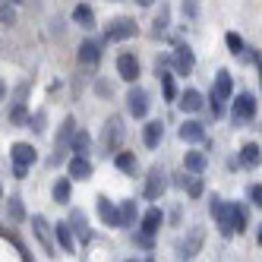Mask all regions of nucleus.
Instances as JSON below:
<instances>
[{
	"label": "nucleus",
	"mask_w": 262,
	"mask_h": 262,
	"mask_svg": "<svg viewBox=\"0 0 262 262\" xmlns=\"http://www.w3.org/2000/svg\"><path fill=\"white\" fill-rule=\"evenodd\" d=\"M209 212H212V218H215V224H218L221 237H234V234H237V231H234V218H231V202H224L221 196H212Z\"/></svg>",
	"instance_id": "1"
},
{
	"label": "nucleus",
	"mask_w": 262,
	"mask_h": 262,
	"mask_svg": "<svg viewBox=\"0 0 262 262\" xmlns=\"http://www.w3.org/2000/svg\"><path fill=\"white\" fill-rule=\"evenodd\" d=\"M133 35H136V19H129V16H117V19L107 23L104 38L107 41H126V38H133Z\"/></svg>",
	"instance_id": "2"
},
{
	"label": "nucleus",
	"mask_w": 262,
	"mask_h": 262,
	"mask_svg": "<svg viewBox=\"0 0 262 262\" xmlns=\"http://www.w3.org/2000/svg\"><path fill=\"white\" fill-rule=\"evenodd\" d=\"M73 136H76V120L73 117H63V123H60V133H57V139H54V148H57V155L51 158V164H57L67 152H70V142H73Z\"/></svg>",
	"instance_id": "3"
},
{
	"label": "nucleus",
	"mask_w": 262,
	"mask_h": 262,
	"mask_svg": "<svg viewBox=\"0 0 262 262\" xmlns=\"http://www.w3.org/2000/svg\"><path fill=\"white\" fill-rule=\"evenodd\" d=\"M148 107H152V101H148V92L139 89V85H133V89H129V95H126V111H129L136 120H142V117L148 114Z\"/></svg>",
	"instance_id": "4"
},
{
	"label": "nucleus",
	"mask_w": 262,
	"mask_h": 262,
	"mask_svg": "<svg viewBox=\"0 0 262 262\" xmlns=\"http://www.w3.org/2000/svg\"><path fill=\"white\" fill-rule=\"evenodd\" d=\"M101 142H104V152H117V148H120V142H123V120L120 117H111L104 123Z\"/></svg>",
	"instance_id": "5"
},
{
	"label": "nucleus",
	"mask_w": 262,
	"mask_h": 262,
	"mask_svg": "<svg viewBox=\"0 0 262 262\" xmlns=\"http://www.w3.org/2000/svg\"><path fill=\"white\" fill-rule=\"evenodd\" d=\"M167 190V174H164V167H152L145 177V186H142V193L145 199H161V193Z\"/></svg>",
	"instance_id": "6"
},
{
	"label": "nucleus",
	"mask_w": 262,
	"mask_h": 262,
	"mask_svg": "<svg viewBox=\"0 0 262 262\" xmlns=\"http://www.w3.org/2000/svg\"><path fill=\"white\" fill-rule=\"evenodd\" d=\"M171 63L177 70V76H190L193 67H196V54L190 51V45H180L174 54H171Z\"/></svg>",
	"instance_id": "7"
},
{
	"label": "nucleus",
	"mask_w": 262,
	"mask_h": 262,
	"mask_svg": "<svg viewBox=\"0 0 262 262\" xmlns=\"http://www.w3.org/2000/svg\"><path fill=\"white\" fill-rule=\"evenodd\" d=\"M117 73H120L123 82H136V76H139V60H136V54L123 51L120 57H117Z\"/></svg>",
	"instance_id": "8"
},
{
	"label": "nucleus",
	"mask_w": 262,
	"mask_h": 262,
	"mask_svg": "<svg viewBox=\"0 0 262 262\" xmlns=\"http://www.w3.org/2000/svg\"><path fill=\"white\" fill-rule=\"evenodd\" d=\"M70 228H73V237H79L82 243H92V228H89V218H85V212H79V209H73L70 212Z\"/></svg>",
	"instance_id": "9"
},
{
	"label": "nucleus",
	"mask_w": 262,
	"mask_h": 262,
	"mask_svg": "<svg viewBox=\"0 0 262 262\" xmlns=\"http://www.w3.org/2000/svg\"><path fill=\"white\" fill-rule=\"evenodd\" d=\"M253 117H256V98L250 92H243V95H237V101H234V123L237 120H253Z\"/></svg>",
	"instance_id": "10"
},
{
	"label": "nucleus",
	"mask_w": 262,
	"mask_h": 262,
	"mask_svg": "<svg viewBox=\"0 0 262 262\" xmlns=\"http://www.w3.org/2000/svg\"><path fill=\"white\" fill-rule=\"evenodd\" d=\"M32 231H35V237H38V243L45 247V253L48 256H54V240H51V224L45 221V215H35L32 218Z\"/></svg>",
	"instance_id": "11"
},
{
	"label": "nucleus",
	"mask_w": 262,
	"mask_h": 262,
	"mask_svg": "<svg viewBox=\"0 0 262 262\" xmlns=\"http://www.w3.org/2000/svg\"><path fill=\"white\" fill-rule=\"evenodd\" d=\"M98 215H101V221L107 224V228H123L120 224V209L107 196H98Z\"/></svg>",
	"instance_id": "12"
},
{
	"label": "nucleus",
	"mask_w": 262,
	"mask_h": 262,
	"mask_svg": "<svg viewBox=\"0 0 262 262\" xmlns=\"http://www.w3.org/2000/svg\"><path fill=\"white\" fill-rule=\"evenodd\" d=\"M98 60H101V41L85 38V41L79 45V63H82V67H95Z\"/></svg>",
	"instance_id": "13"
},
{
	"label": "nucleus",
	"mask_w": 262,
	"mask_h": 262,
	"mask_svg": "<svg viewBox=\"0 0 262 262\" xmlns=\"http://www.w3.org/2000/svg\"><path fill=\"white\" fill-rule=\"evenodd\" d=\"M10 158H13V164H23V167H29V164H35V145H29V142H16L13 148H10Z\"/></svg>",
	"instance_id": "14"
},
{
	"label": "nucleus",
	"mask_w": 262,
	"mask_h": 262,
	"mask_svg": "<svg viewBox=\"0 0 262 262\" xmlns=\"http://www.w3.org/2000/svg\"><path fill=\"white\" fill-rule=\"evenodd\" d=\"M231 92H234L231 73H228V70H218V76H215V85H212V95H215L218 101H228V98H231Z\"/></svg>",
	"instance_id": "15"
},
{
	"label": "nucleus",
	"mask_w": 262,
	"mask_h": 262,
	"mask_svg": "<svg viewBox=\"0 0 262 262\" xmlns=\"http://www.w3.org/2000/svg\"><path fill=\"white\" fill-rule=\"evenodd\" d=\"M161 136H164L161 120H148V123L142 126V142H145V148H158V145H161Z\"/></svg>",
	"instance_id": "16"
},
{
	"label": "nucleus",
	"mask_w": 262,
	"mask_h": 262,
	"mask_svg": "<svg viewBox=\"0 0 262 262\" xmlns=\"http://www.w3.org/2000/svg\"><path fill=\"white\" fill-rule=\"evenodd\" d=\"M177 104L186 111V114H196V111H202V104H205V98H202V92H196V89H186L183 95L177 98Z\"/></svg>",
	"instance_id": "17"
},
{
	"label": "nucleus",
	"mask_w": 262,
	"mask_h": 262,
	"mask_svg": "<svg viewBox=\"0 0 262 262\" xmlns=\"http://www.w3.org/2000/svg\"><path fill=\"white\" fill-rule=\"evenodd\" d=\"M180 139H183V142H205V126H202L199 120H183Z\"/></svg>",
	"instance_id": "18"
},
{
	"label": "nucleus",
	"mask_w": 262,
	"mask_h": 262,
	"mask_svg": "<svg viewBox=\"0 0 262 262\" xmlns=\"http://www.w3.org/2000/svg\"><path fill=\"white\" fill-rule=\"evenodd\" d=\"M73 23L82 26L85 32L95 29V10H92L89 4H76V7H73Z\"/></svg>",
	"instance_id": "19"
},
{
	"label": "nucleus",
	"mask_w": 262,
	"mask_h": 262,
	"mask_svg": "<svg viewBox=\"0 0 262 262\" xmlns=\"http://www.w3.org/2000/svg\"><path fill=\"white\" fill-rule=\"evenodd\" d=\"M54 237H57V243H60L63 253H73V247H76V237H73V228H70L67 221L54 224Z\"/></svg>",
	"instance_id": "20"
},
{
	"label": "nucleus",
	"mask_w": 262,
	"mask_h": 262,
	"mask_svg": "<svg viewBox=\"0 0 262 262\" xmlns=\"http://www.w3.org/2000/svg\"><path fill=\"white\" fill-rule=\"evenodd\" d=\"M161 221H164V215H161V209H148L145 215H142V221H139V228H142V234H158V228H161Z\"/></svg>",
	"instance_id": "21"
},
{
	"label": "nucleus",
	"mask_w": 262,
	"mask_h": 262,
	"mask_svg": "<svg viewBox=\"0 0 262 262\" xmlns=\"http://www.w3.org/2000/svg\"><path fill=\"white\" fill-rule=\"evenodd\" d=\"M89 177H92V161L73 155V161H70V180H89Z\"/></svg>",
	"instance_id": "22"
},
{
	"label": "nucleus",
	"mask_w": 262,
	"mask_h": 262,
	"mask_svg": "<svg viewBox=\"0 0 262 262\" xmlns=\"http://www.w3.org/2000/svg\"><path fill=\"white\" fill-rule=\"evenodd\" d=\"M199 247H202V228H193V231H190V237L180 243V256H183V259H190V256H196V253H199Z\"/></svg>",
	"instance_id": "23"
},
{
	"label": "nucleus",
	"mask_w": 262,
	"mask_h": 262,
	"mask_svg": "<svg viewBox=\"0 0 262 262\" xmlns=\"http://www.w3.org/2000/svg\"><path fill=\"white\" fill-rule=\"evenodd\" d=\"M89 148H92V136L85 133V129H76V136H73V142H70V152L79 155V158H89Z\"/></svg>",
	"instance_id": "24"
},
{
	"label": "nucleus",
	"mask_w": 262,
	"mask_h": 262,
	"mask_svg": "<svg viewBox=\"0 0 262 262\" xmlns=\"http://www.w3.org/2000/svg\"><path fill=\"white\" fill-rule=\"evenodd\" d=\"M259 161H262V148L256 142H247L240 148V164L243 167H259Z\"/></svg>",
	"instance_id": "25"
},
{
	"label": "nucleus",
	"mask_w": 262,
	"mask_h": 262,
	"mask_svg": "<svg viewBox=\"0 0 262 262\" xmlns=\"http://www.w3.org/2000/svg\"><path fill=\"white\" fill-rule=\"evenodd\" d=\"M205 164H209L205 152H186V155H183V167H186L190 174H202V171H205Z\"/></svg>",
	"instance_id": "26"
},
{
	"label": "nucleus",
	"mask_w": 262,
	"mask_h": 262,
	"mask_svg": "<svg viewBox=\"0 0 262 262\" xmlns=\"http://www.w3.org/2000/svg\"><path fill=\"white\" fill-rule=\"evenodd\" d=\"M70 196H73V180H70V177H60L57 183H54V202L67 205V202H70Z\"/></svg>",
	"instance_id": "27"
},
{
	"label": "nucleus",
	"mask_w": 262,
	"mask_h": 262,
	"mask_svg": "<svg viewBox=\"0 0 262 262\" xmlns=\"http://www.w3.org/2000/svg\"><path fill=\"white\" fill-rule=\"evenodd\" d=\"M114 164L120 167L123 174H136V167H139V161H136L133 152H117V155H114Z\"/></svg>",
	"instance_id": "28"
},
{
	"label": "nucleus",
	"mask_w": 262,
	"mask_h": 262,
	"mask_svg": "<svg viewBox=\"0 0 262 262\" xmlns=\"http://www.w3.org/2000/svg\"><path fill=\"white\" fill-rule=\"evenodd\" d=\"M136 218H139V212H136V202H133V199L120 202V224H123V228H133V224H136Z\"/></svg>",
	"instance_id": "29"
},
{
	"label": "nucleus",
	"mask_w": 262,
	"mask_h": 262,
	"mask_svg": "<svg viewBox=\"0 0 262 262\" xmlns=\"http://www.w3.org/2000/svg\"><path fill=\"white\" fill-rule=\"evenodd\" d=\"M158 79H161V89H164V98L167 101H177V85H174V76L167 70H158Z\"/></svg>",
	"instance_id": "30"
},
{
	"label": "nucleus",
	"mask_w": 262,
	"mask_h": 262,
	"mask_svg": "<svg viewBox=\"0 0 262 262\" xmlns=\"http://www.w3.org/2000/svg\"><path fill=\"white\" fill-rule=\"evenodd\" d=\"M231 218H234V231L237 234L247 231V209H243L240 202H231Z\"/></svg>",
	"instance_id": "31"
},
{
	"label": "nucleus",
	"mask_w": 262,
	"mask_h": 262,
	"mask_svg": "<svg viewBox=\"0 0 262 262\" xmlns=\"http://www.w3.org/2000/svg\"><path fill=\"white\" fill-rule=\"evenodd\" d=\"M155 29H152V35H155V38H161V35L167 32V26H171V10H167V7H161V13L155 16V23H152Z\"/></svg>",
	"instance_id": "32"
},
{
	"label": "nucleus",
	"mask_w": 262,
	"mask_h": 262,
	"mask_svg": "<svg viewBox=\"0 0 262 262\" xmlns=\"http://www.w3.org/2000/svg\"><path fill=\"white\" fill-rule=\"evenodd\" d=\"M7 215L19 224V221H26V209H23V199L19 196H10V202H7Z\"/></svg>",
	"instance_id": "33"
},
{
	"label": "nucleus",
	"mask_w": 262,
	"mask_h": 262,
	"mask_svg": "<svg viewBox=\"0 0 262 262\" xmlns=\"http://www.w3.org/2000/svg\"><path fill=\"white\" fill-rule=\"evenodd\" d=\"M183 190H186V196L199 199L202 190H205V186H202V177H199V174H186V186H183Z\"/></svg>",
	"instance_id": "34"
},
{
	"label": "nucleus",
	"mask_w": 262,
	"mask_h": 262,
	"mask_svg": "<svg viewBox=\"0 0 262 262\" xmlns=\"http://www.w3.org/2000/svg\"><path fill=\"white\" fill-rule=\"evenodd\" d=\"M16 23V4L0 0V26H13Z\"/></svg>",
	"instance_id": "35"
},
{
	"label": "nucleus",
	"mask_w": 262,
	"mask_h": 262,
	"mask_svg": "<svg viewBox=\"0 0 262 262\" xmlns=\"http://www.w3.org/2000/svg\"><path fill=\"white\" fill-rule=\"evenodd\" d=\"M10 123H29V114H26V104L23 101H16L10 107Z\"/></svg>",
	"instance_id": "36"
},
{
	"label": "nucleus",
	"mask_w": 262,
	"mask_h": 262,
	"mask_svg": "<svg viewBox=\"0 0 262 262\" xmlns=\"http://www.w3.org/2000/svg\"><path fill=\"white\" fill-rule=\"evenodd\" d=\"M224 41H228L231 54H243V38H240L237 32H228V35H224Z\"/></svg>",
	"instance_id": "37"
},
{
	"label": "nucleus",
	"mask_w": 262,
	"mask_h": 262,
	"mask_svg": "<svg viewBox=\"0 0 262 262\" xmlns=\"http://www.w3.org/2000/svg\"><path fill=\"white\" fill-rule=\"evenodd\" d=\"M29 129H35V133H41V129H45V111H38V114L29 117Z\"/></svg>",
	"instance_id": "38"
},
{
	"label": "nucleus",
	"mask_w": 262,
	"mask_h": 262,
	"mask_svg": "<svg viewBox=\"0 0 262 262\" xmlns=\"http://www.w3.org/2000/svg\"><path fill=\"white\" fill-rule=\"evenodd\" d=\"M250 202L262 209V183H253V186H250Z\"/></svg>",
	"instance_id": "39"
},
{
	"label": "nucleus",
	"mask_w": 262,
	"mask_h": 262,
	"mask_svg": "<svg viewBox=\"0 0 262 262\" xmlns=\"http://www.w3.org/2000/svg\"><path fill=\"white\" fill-rule=\"evenodd\" d=\"M196 13H199L196 0H183V16H186V19H196Z\"/></svg>",
	"instance_id": "40"
},
{
	"label": "nucleus",
	"mask_w": 262,
	"mask_h": 262,
	"mask_svg": "<svg viewBox=\"0 0 262 262\" xmlns=\"http://www.w3.org/2000/svg\"><path fill=\"white\" fill-rule=\"evenodd\" d=\"M224 114V101H218L215 95H212V117H221Z\"/></svg>",
	"instance_id": "41"
},
{
	"label": "nucleus",
	"mask_w": 262,
	"mask_h": 262,
	"mask_svg": "<svg viewBox=\"0 0 262 262\" xmlns=\"http://www.w3.org/2000/svg\"><path fill=\"white\" fill-rule=\"evenodd\" d=\"M26 95H29V82H23L19 89H16V101H26Z\"/></svg>",
	"instance_id": "42"
},
{
	"label": "nucleus",
	"mask_w": 262,
	"mask_h": 262,
	"mask_svg": "<svg viewBox=\"0 0 262 262\" xmlns=\"http://www.w3.org/2000/svg\"><path fill=\"white\" fill-rule=\"evenodd\" d=\"M26 171H29V167H23V164H13V174H16V177H19V180L26 177Z\"/></svg>",
	"instance_id": "43"
},
{
	"label": "nucleus",
	"mask_w": 262,
	"mask_h": 262,
	"mask_svg": "<svg viewBox=\"0 0 262 262\" xmlns=\"http://www.w3.org/2000/svg\"><path fill=\"white\" fill-rule=\"evenodd\" d=\"M4 98H7V82L0 79V101H4Z\"/></svg>",
	"instance_id": "44"
},
{
	"label": "nucleus",
	"mask_w": 262,
	"mask_h": 262,
	"mask_svg": "<svg viewBox=\"0 0 262 262\" xmlns=\"http://www.w3.org/2000/svg\"><path fill=\"white\" fill-rule=\"evenodd\" d=\"M256 67H259V82H262V54L256 57Z\"/></svg>",
	"instance_id": "45"
},
{
	"label": "nucleus",
	"mask_w": 262,
	"mask_h": 262,
	"mask_svg": "<svg viewBox=\"0 0 262 262\" xmlns=\"http://www.w3.org/2000/svg\"><path fill=\"white\" fill-rule=\"evenodd\" d=\"M136 4H139V7H152V4H155V0H136Z\"/></svg>",
	"instance_id": "46"
},
{
	"label": "nucleus",
	"mask_w": 262,
	"mask_h": 262,
	"mask_svg": "<svg viewBox=\"0 0 262 262\" xmlns=\"http://www.w3.org/2000/svg\"><path fill=\"white\" fill-rule=\"evenodd\" d=\"M256 240H259V243H262V224H259V231H256Z\"/></svg>",
	"instance_id": "47"
},
{
	"label": "nucleus",
	"mask_w": 262,
	"mask_h": 262,
	"mask_svg": "<svg viewBox=\"0 0 262 262\" xmlns=\"http://www.w3.org/2000/svg\"><path fill=\"white\" fill-rule=\"evenodd\" d=\"M10 4H26V0H10Z\"/></svg>",
	"instance_id": "48"
},
{
	"label": "nucleus",
	"mask_w": 262,
	"mask_h": 262,
	"mask_svg": "<svg viewBox=\"0 0 262 262\" xmlns=\"http://www.w3.org/2000/svg\"><path fill=\"white\" fill-rule=\"evenodd\" d=\"M126 262H136V259H126Z\"/></svg>",
	"instance_id": "49"
},
{
	"label": "nucleus",
	"mask_w": 262,
	"mask_h": 262,
	"mask_svg": "<svg viewBox=\"0 0 262 262\" xmlns=\"http://www.w3.org/2000/svg\"><path fill=\"white\" fill-rule=\"evenodd\" d=\"M0 196H4V190H0Z\"/></svg>",
	"instance_id": "50"
}]
</instances>
